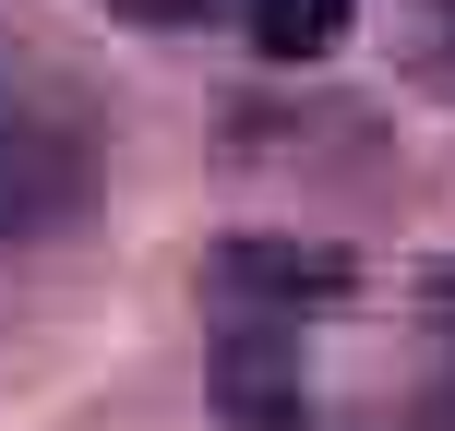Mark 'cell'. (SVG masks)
Instances as JSON below:
<instances>
[{
    "label": "cell",
    "mask_w": 455,
    "mask_h": 431,
    "mask_svg": "<svg viewBox=\"0 0 455 431\" xmlns=\"http://www.w3.org/2000/svg\"><path fill=\"white\" fill-rule=\"evenodd\" d=\"M72 204H84V144L0 96V240H48Z\"/></svg>",
    "instance_id": "1"
},
{
    "label": "cell",
    "mask_w": 455,
    "mask_h": 431,
    "mask_svg": "<svg viewBox=\"0 0 455 431\" xmlns=\"http://www.w3.org/2000/svg\"><path fill=\"white\" fill-rule=\"evenodd\" d=\"M204 275L228 299H264V312H299V299H347L360 288V264H347L336 240H228Z\"/></svg>",
    "instance_id": "2"
},
{
    "label": "cell",
    "mask_w": 455,
    "mask_h": 431,
    "mask_svg": "<svg viewBox=\"0 0 455 431\" xmlns=\"http://www.w3.org/2000/svg\"><path fill=\"white\" fill-rule=\"evenodd\" d=\"M347 36V0H251V48L264 60H323Z\"/></svg>",
    "instance_id": "3"
},
{
    "label": "cell",
    "mask_w": 455,
    "mask_h": 431,
    "mask_svg": "<svg viewBox=\"0 0 455 431\" xmlns=\"http://www.w3.org/2000/svg\"><path fill=\"white\" fill-rule=\"evenodd\" d=\"M432 312H443V323H455V264H432Z\"/></svg>",
    "instance_id": "4"
}]
</instances>
